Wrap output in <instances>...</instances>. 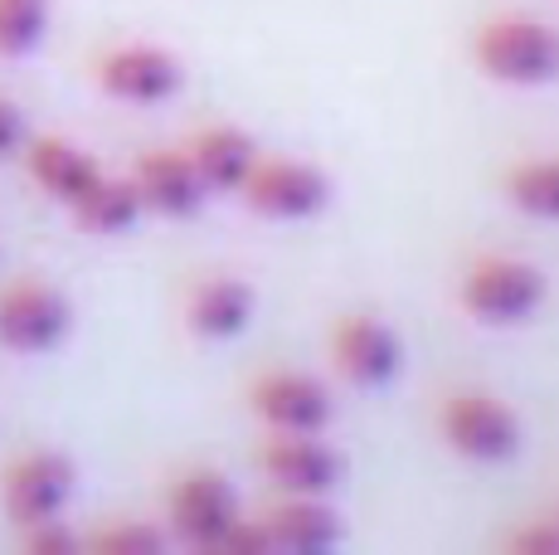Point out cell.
<instances>
[{"instance_id":"cell-1","label":"cell","mask_w":559,"mask_h":555,"mask_svg":"<svg viewBox=\"0 0 559 555\" xmlns=\"http://www.w3.org/2000/svg\"><path fill=\"white\" fill-rule=\"evenodd\" d=\"M477 69L511 88H540V83L559 79V29L545 20H491L477 29Z\"/></svg>"},{"instance_id":"cell-2","label":"cell","mask_w":559,"mask_h":555,"mask_svg":"<svg viewBox=\"0 0 559 555\" xmlns=\"http://www.w3.org/2000/svg\"><path fill=\"white\" fill-rule=\"evenodd\" d=\"M462 312L477 317L487 327H515L545 303V278L540 269L521 259H477L462 273Z\"/></svg>"},{"instance_id":"cell-3","label":"cell","mask_w":559,"mask_h":555,"mask_svg":"<svg viewBox=\"0 0 559 555\" xmlns=\"http://www.w3.org/2000/svg\"><path fill=\"white\" fill-rule=\"evenodd\" d=\"M73 327V307L59 287L49 283H10L0 293V346L15 356H45Z\"/></svg>"},{"instance_id":"cell-4","label":"cell","mask_w":559,"mask_h":555,"mask_svg":"<svg viewBox=\"0 0 559 555\" xmlns=\"http://www.w3.org/2000/svg\"><path fill=\"white\" fill-rule=\"evenodd\" d=\"M438 424H443V439L453 444L462 458H472V463H507L515 448H521V424H515V414L501 400L477 394V390L448 394Z\"/></svg>"},{"instance_id":"cell-5","label":"cell","mask_w":559,"mask_h":555,"mask_svg":"<svg viewBox=\"0 0 559 555\" xmlns=\"http://www.w3.org/2000/svg\"><path fill=\"white\" fill-rule=\"evenodd\" d=\"M239 196H243V205L263 220H311L326 210L331 180L307 162H283V156L263 162V156H258L249 180L239 186Z\"/></svg>"},{"instance_id":"cell-6","label":"cell","mask_w":559,"mask_h":555,"mask_svg":"<svg viewBox=\"0 0 559 555\" xmlns=\"http://www.w3.org/2000/svg\"><path fill=\"white\" fill-rule=\"evenodd\" d=\"M73 497V463L53 448H35V453L15 458L5 468V483H0V501H5V517L20 531L35 527V521H53Z\"/></svg>"},{"instance_id":"cell-7","label":"cell","mask_w":559,"mask_h":555,"mask_svg":"<svg viewBox=\"0 0 559 555\" xmlns=\"http://www.w3.org/2000/svg\"><path fill=\"white\" fill-rule=\"evenodd\" d=\"M166 517L186 546L195 551H219V536L239 521V501L234 487L219 473H186L166 497Z\"/></svg>"},{"instance_id":"cell-8","label":"cell","mask_w":559,"mask_h":555,"mask_svg":"<svg viewBox=\"0 0 559 555\" xmlns=\"http://www.w3.org/2000/svg\"><path fill=\"white\" fill-rule=\"evenodd\" d=\"M180 63L156 45H117L98 59V88L117 103H136V108H152L166 103L180 88Z\"/></svg>"},{"instance_id":"cell-9","label":"cell","mask_w":559,"mask_h":555,"mask_svg":"<svg viewBox=\"0 0 559 555\" xmlns=\"http://www.w3.org/2000/svg\"><path fill=\"white\" fill-rule=\"evenodd\" d=\"M258 463L283 493L293 497H326L341 477V458L317 434H277L258 448Z\"/></svg>"},{"instance_id":"cell-10","label":"cell","mask_w":559,"mask_h":555,"mask_svg":"<svg viewBox=\"0 0 559 555\" xmlns=\"http://www.w3.org/2000/svg\"><path fill=\"white\" fill-rule=\"evenodd\" d=\"M253 414L277 434H321L331 424V394L311 376L273 370L253 386Z\"/></svg>"},{"instance_id":"cell-11","label":"cell","mask_w":559,"mask_h":555,"mask_svg":"<svg viewBox=\"0 0 559 555\" xmlns=\"http://www.w3.org/2000/svg\"><path fill=\"white\" fill-rule=\"evenodd\" d=\"M132 186L142 196V210L166 220H190L210 196L186 152H142L132 166Z\"/></svg>"},{"instance_id":"cell-12","label":"cell","mask_w":559,"mask_h":555,"mask_svg":"<svg viewBox=\"0 0 559 555\" xmlns=\"http://www.w3.org/2000/svg\"><path fill=\"white\" fill-rule=\"evenodd\" d=\"M331 361L350 386H384L400 370V341L374 317H346L331 332Z\"/></svg>"},{"instance_id":"cell-13","label":"cell","mask_w":559,"mask_h":555,"mask_svg":"<svg viewBox=\"0 0 559 555\" xmlns=\"http://www.w3.org/2000/svg\"><path fill=\"white\" fill-rule=\"evenodd\" d=\"M263 531L273 541V551H287V555H321L341 541L336 511L321 497H293V493L263 517Z\"/></svg>"},{"instance_id":"cell-14","label":"cell","mask_w":559,"mask_h":555,"mask_svg":"<svg viewBox=\"0 0 559 555\" xmlns=\"http://www.w3.org/2000/svg\"><path fill=\"white\" fill-rule=\"evenodd\" d=\"M25 170L49 200H59V205H73V200L103 176V166L93 162L83 146L63 142V137H39V142H29Z\"/></svg>"},{"instance_id":"cell-15","label":"cell","mask_w":559,"mask_h":555,"mask_svg":"<svg viewBox=\"0 0 559 555\" xmlns=\"http://www.w3.org/2000/svg\"><path fill=\"white\" fill-rule=\"evenodd\" d=\"M253 317V293L239 278H204L186 303V327L204 341L239 336Z\"/></svg>"},{"instance_id":"cell-16","label":"cell","mask_w":559,"mask_h":555,"mask_svg":"<svg viewBox=\"0 0 559 555\" xmlns=\"http://www.w3.org/2000/svg\"><path fill=\"white\" fill-rule=\"evenodd\" d=\"M186 156L200 170L204 190H239L258 162V146L234 127H210L186 146Z\"/></svg>"},{"instance_id":"cell-17","label":"cell","mask_w":559,"mask_h":555,"mask_svg":"<svg viewBox=\"0 0 559 555\" xmlns=\"http://www.w3.org/2000/svg\"><path fill=\"white\" fill-rule=\"evenodd\" d=\"M69 215L88 234H127L136 220H142V196H136L132 176H98L69 205Z\"/></svg>"},{"instance_id":"cell-18","label":"cell","mask_w":559,"mask_h":555,"mask_svg":"<svg viewBox=\"0 0 559 555\" xmlns=\"http://www.w3.org/2000/svg\"><path fill=\"white\" fill-rule=\"evenodd\" d=\"M507 196H511L515 210H525V215L559 224V156H535V162L511 166Z\"/></svg>"},{"instance_id":"cell-19","label":"cell","mask_w":559,"mask_h":555,"mask_svg":"<svg viewBox=\"0 0 559 555\" xmlns=\"http://www.w3.org/2000/svg\"><path fill=\"white\" fill-rule=\"evenodd\" d=\"M49 29V0H0V59H25Z\"/></svg>"},{"instance_id":"cell-20","label":"cell","mask_w":559,"mask_h":555,"mask_svg":"<svg viewBox=\"0 0 559 555\" xmlns=\"http://www.w3.org/2000/svg\"><path fill=\"white\" fill-rule=\"evenodd\" d=\"M88 551H98V555H160L166 551V531L142 527V521H117V527H103L98 536L88 541Z\"/></svg>"},{"instance_id":"cell-21","label":"cell","mask_w":559,"mask_h":555,"mask_svg":"<svg viewBox=\"0 0 559 555\" xmlns=\"http://www.w3.org/2000/svg\"><path fill=\"white\" fill-rule=\"evenodd\" d=\"M25 551H35V555H69V551H79V536H73V531H63L59 517H53V521H35V527H25Z\"/></svg>"},{"instance_id":"cell-22","label":"cell","mask_w":559,"mask_h":555,"mask_svg":"<svg viewBox=\"0 0 559 555\" xmlns=\"http://www.w3.org/2000/svg\"><path fill=\"white\" fill-rule=\"evenodd\" d=\"M219 551H243V555H267L273 551V541H267V531H263V521H234L229 531L219 536Z\"/></svg>"},{"instance_id":"cell-23","label":"cell","mask_w":559,"mask_h":555,"mask_svg":"<svg viewBox=\"0 0 559 555\" xmlns=\"http://www.w3.org/2000/svg\"><path fill=\"white\" fill-rule=\"evenodd\" d=\"M511 551H525V555H559V521H535V527L515 531L511 536Z\"/></svg>"},{"instance_id":"cell-24","label":"cell","mask_w":559,"mask_h":555,"mask_svg":"<svg viewBox=\"0 0 559 555\" xmlns=\"http://www.w3.org/2000/svg\"><path fill=\"white\" fill-rule=\"evenodd\" d=\"M20 146H25V113L10 98H0V162H10Z\"/></svg>"},{"instance_id":"cell-25","label":"cell","mask_w":559,"mask_h":555,"mask_svg":"<svg viewBox=\"0 0 559 555\" xmlns=\"http://www.w3.org/2000/svg\"><path fill=\"white\" fill-rule=\"evenodd\" d=\"M555 521H559V517H555Z\"/></svg>"}]
</instances>
